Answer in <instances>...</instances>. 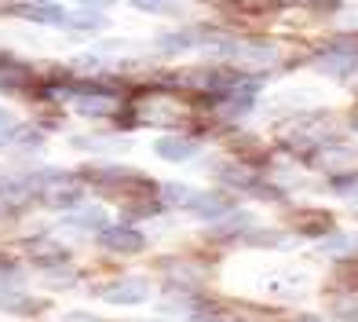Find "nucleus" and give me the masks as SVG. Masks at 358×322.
Listing matches in <instances>:
<instances>
[{"label":"nucleus","instance_id":"obj_1","mask_svg":"<svg viewBox=\"0 0 358 322\" xmlns=\"http://www.w3.org/2000/svg\"><path fill=\"white\" fill-rule=\"evenodd\" d=\"M146 297H150V282L146 279H121L103 289L106 304H143Z\"/></svg>","mask_w":358,"mask_h":322},{"label":"nucleus","instance_id":"obj_2","mask_svg":"<svg viewBox=\"0 0 358 322\" xmlns=\"http://www.w3.org/2000/svg\"><path fill=\"white\" fill-rule=\"evenodd\" d=\"M99 246L103 249H110V253H139L143 246H146V238L139 234V231H132V227H106V231H99Z\"/></svg>","mask_w":358,"mask_h":322},{"label":"nucleus","instance_id":"obj_3","mask_svg":"<svg viewBox=\"0 0 358 322\" xmlns=\"http://www.w3.org/2000/svg\"><path fill=\"white\" fill-rule=\"evenodd\" d=\"M154 154L161 161H190L198 154V139H187V136H161L154 143Z\"/></svg>","mask_w":358,"mask_h":322},{"label":"nucleus","instance_id":"obj_4","mask_svg":"<svg viewBox=\"0 0 358 322\" xmlns=\"http://www.w3.org/2000/svg\"><path fill=\"white\" fill-rule=\"evenodd\" d=\"M15 15H22L26 22H37V26H66L70 19L59 4H22V8H15Z\"/></svg>","mask_w":358,"mask_h":322},{"label":"nucleus","instance_id":"obj_5","mask_svg":"<svg viewBox=\"0 0 358 322\" xmlns=\"http://www.w3.org/2000/svg\"><path fill=\"white\" fill-rule=\"evenodd\" d=\"M66 227H73V231H106V209L103 205H88V209H77V213H70L66 220Z\"/></svg>","mask_w":358,"mask_h":322},{"label":"nucleus","instance_id":"obj_6","mask_svg":"<svg viewBox=\"0 0 358 322\" xmlns=\"http://www.w3.org/2000/svg\"><path fill=\"white\" fill-rule=\"evenodd\" d=\"M190 213H198L201 220H208L213 223L220 213H227V198H220V195H213V190H201L198 195V202H194V209Z\"/></svg>","mask_w":358,"mask_h":322},{"label":"nucleus","instance_id":"obj_7","mask_svg":"<svg viewBox=\"0 0 358 322\" xmlns=\"http://www.w3.org/2000/svg\"><path fill=\"white\" fill-rule=\"evenodd\" d=\"M198 195H201V190H194L187 183H165V190H161V198H165L169 205H179V209H194Z\"/></svg>","mask_w":358,"mask_h":322},{"label":"nucleus","instance_id":"obj_8","mask_svg":"<svg viewBox=\"0 0 358 322\" xmlns=\"http://www.w3.org/2000/svg\"><path fill=\"white\" fill-rule=\"evenodd\" d=\"M355 246H358V241H355L351 234H333V238H325L318 249H322L325 256H348V253H355Z\"/></svg>","mask_w":358,"mask_h":322},{"label":"nucleus","instance_id":"obj_9","mask_svg":"<svg viewBox=\"0 0 358 322\" xmlns=\"http://www.w3.org/2000/svg\"><path fill=\"white\" fill-rule=\"evenodd\" d=\"M318 70H325V74H336V77H344L348 70H355V59H348V55H336V52H329L322 62H318Z\"/></svg>","mask_w":358,"mask_h":322},{"label":"nucleus","instance_id":"obj_10","mask_svg":"<svg viewBox=\"0 0 358 322\" xmlns=\"http://www.w3.org/2000/svg\"><path fill=\"white\" fill-rule=\"evenodd\" d=\"M157 44H161V52H169V55L172 52H187V48L194 44V34H190V29H183V34H165Z\"/></svg>","mask_w":358,"mask_h":322},{"label":"nucleus","instance_id":"obj_11","mask_svg":"<svg viewBox=\"0 0 358 322\" xmlns=\"http://www.w3.org/2000/svg\"><path fill=\"white\" fill-rule=\"evenodd\" d=\"M249 223H252V213H231V216H227V223H213V231H241V227H249Z\"/></svg>","mask_w":358,"mask_h":322},{"label":"nucleus","instance_id":"obj_12","mask_svg":"<svg viewBox=\"0 0 358 322\" xmlns=\"http://www.w3.org/2000/svg\"><path fill=\"white\" fill-rule=\"evenodd\" d=\"M336 195L358 202V176H351V180H336Z\"/></svg>","mask_w":358,"mask_h":322},{"label":"nucleus","instance_id":"obj_13","mask_svg":"<svg viewBox=\"0 0 358 322\" xmlns=\"http://www.w3.org/2000/svg\"><path fill=\"white\" fill-rule=\"evenodd\" d=\"M132 8H139V11H165L172 0H128Z\"/></svg>","mask_w":358,"mask_h":322},{"label":"nucleus","instance_id":"obj_14","mask_svg":"<svg viewBox=\"0 0 358 322\" xmlns=\"http://www.w3.org/2000/svg\"><path fill=\"white\" fill-rule=\"evenodd\" d=\"M336 318L340 322H358V312H348V304H336Z\"/></svg>","mask_w":358,"mask_h":322},{"label":"nucleus","instance_id":"obj_15","mask_svg":"<svg viewBox=\"0 0 358 322\" xmlns=\"http://www.w3.org/2000/svg\"><path fill=\"white\" fill-rule=\"evenodd\" d=\"M66 322H99V318H95V315H85V312H70Z\"/></svg>","mask_w":358,"mask_h":322},{"label":"nucleus","instance_id":"obj_16","mask_svg":"<svg viewBox=\"0 0 358 322\" xmlns=\"http://www.w3.org/2000/svg\"><path fill=\"white\" fill-rule=\"evenodd\" d=\"M11 139H15V132H11V121H8V125H0V147L11 143Z\"/></svg>","mask_w":358,"mask_h":322},{"label":"nucleus","instance_id":"obj_17","mask_svg":"<svg viewBox=\"0 0 358 322\" xmlns=\"http://www.w3.org/2000/svg\"><path fill=\"white\" fill-rule=\"evenodd\" d=\"M80 4H92V8H106L110 0H80Z\"/></svg>","mask_w":358,"mask_h":322},{"label":"nucleus","instance_id":"obj_18","mask_svg":"<svg viewBox=\"0 0 358 322\" xmlns=\"http://www.w3.org/2000/svg\"><path fill=\"white\" fill-rule=\"evenodd\" d=\"M296 322H325V318H315V315H300Z\"/></svg>","mask_w":358,"mask_h":322},{"label":"nucleus","instance_id":"obj_19","mask_svg":"<svg viewBox=\"0 0 358 322\" xmlns=\"http://www.w3.org/2000/svg\"><path fill=\"white\" fill-rule=\"evenodd\" d=\"M8 121H11V118H8V110H4V106H0V125H8Z\"/></svg>","mask_w":358,"mask_h":322},{"label":"nucleus","instance_id":"obj_20","mask_svg":"<svg viewBox=\"0 0 358 322\" xmlns=\"http://www.w3.org/2000/svg\"><path fill=\"white\" fill-rule=\"evenodd\" d=\"M355 128H358V118H355Z\"/></svg>","mask_w":358,"mask_h":322}]
</instances>
